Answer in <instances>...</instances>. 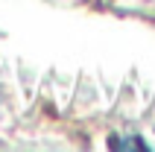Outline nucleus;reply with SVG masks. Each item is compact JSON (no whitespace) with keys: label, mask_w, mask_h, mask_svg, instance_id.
I'll return each mask as SVG.
<instances>
[{"label":"nucleus","mask_w":155,"mask_h":152,"mask_svg":"<svg viewBox=\"0 0 155 152\" xmlns=\"http://www.w3.org/2000/svg\"><path fill=\"white\" fill-rule=\"evenodd\" d=\"M111 149H149L138 135H126L123 140H111Z\"/></svg>","instance_id":"1"}]
</instances>
